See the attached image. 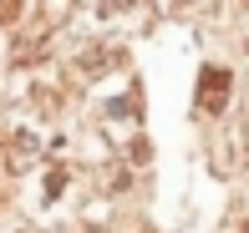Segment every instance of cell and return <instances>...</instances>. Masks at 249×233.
Segmentation results:
<instances>
[{
	"mask_svg": "<svg viewBox=\"0 0 249 233\" xmlns=\"http://www.w3.org/2000/svg\"><path fill=\"white\" fill-rule=\"evenodd\" d=\"M224 107H229V71L209 66L198 76V112H224Z\"/></svg>",
	"mask_w": 249,
	"mask_h": 233,
	"instance_id": "1",
	"label": "cell"
}]
</instances>
